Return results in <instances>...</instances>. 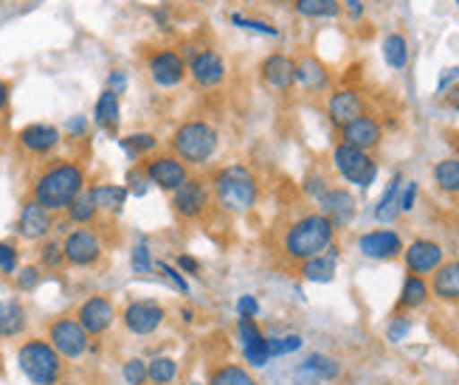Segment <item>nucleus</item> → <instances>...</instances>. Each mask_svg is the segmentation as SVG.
<instances>
[{
  "label": "nucleus",
  "mask_w": 459,
  "mask_h": 385,
  "mask_svg": "<svg viewBox=\"0 0 459 385\" xmlns=\"http://www.w3.org/2000/svg\"><path fill=\"white\" fill-rule=\"evenodd\" d=\"M88 186V169L79 158H48L31 177L29 197L51 214H65Z\"/></svg>",
  "instance_id": "1"
},
{
  "label": "nucleus",
  "mask_w": 459,
  "mask_h": 385,
  "mask_svg": "<svg viewBox=\"0 0 459 385\" xmlns=\"http://www.w3.org/2000/svg\"><path fill=\"white\" fill-rule=\"evenodd\" d=\"M296 273L302 281H307V285H330L338 273V259L325 251L322 256H313L302 261V265H296Z\"/></svg>",
  "instance_id": "33"
},
{
  "label": "nucleus",
  "mask_w": 459,
  "mask_h": 385,
  "mask_svg": "<svg viewBox=\"0 0 459 385\" xmlns=\"http://www.w3.org/2000/svg\"><path fill=\"white\" fill-rule=\"evenodd\" d=\"M17 369L29 380V385H56L68 377V363L63 360L46 335H26L17 343Z\"/></svg>",
  "instance_id": "4"
},
{
  "label": "nucleus",
  "mask_w": 459,
  "mask_h": 385,
  "mask_svg": "<svg viewBox=\"0 0 459 385\" xmlns=\"http://www.w3.org/2000/svg\"><path fill=\"white\" fill-rule=\"evenodd\" d=\"M429 301H431L429 278L406 273L403 285H401V295H397V301H394V312H406V315H411V312H417V310L429 307Z\"/></svg>",
  "instance_id": "27"
},
{
  "label": "nucleus",
  "mask_w": 459,
  "mask_h": 385,
  "mask_svg": "<svg viewBox=\"0 0 459 385\" xmlns=\"http://www.w3.org/2000/svg\"><path fill=\"white\" fill-rule=\"evenodd\" d=\"M296 85L307 93H325L330 88V71L322 59L305 54L296 59Z\"/></svg>",
  "instance_id": "30"
},
{
  "label": "nucleus",
  "mask_w": 459,
  "mask_h": 385,
  "mask_svg": "<svg viewBox=\"0 0 459 385\" xmlns=\"http://www.w3.org/2000/svg\"><path fill=\"white\" fill-rule=\"evenodd\" d=\"M325 110H327L330 124L335 130H342V127L350 124V121H355L358 116L367 113V98L358 88H338V90H333L327 96Z\"/></svg>",
  "instance_id": "20"
},
{
  "label": "nucleus",
  "mask_w": 459,
  "mask_h": 385,
  "mask_svg": "<svg viewBox=\"0 0 459 385\" xmlns=\"http://www.w3.org/2000/svg\"><path fill=\"white\" fill-rule=\"evenodd\" d=\"M411 329H414L411 315H406V312H394V315L389 318V323H386V340H389V343H403V340L411 335Z\"/></svg>",
  "instance_id": "46"
},
{
  "label": "nucleus",
  "mask_w": 459,
  "mask_h": 385,
  "mask_svg": "<svg viewBox=\"0 0 459 385\" xmlns=\"http://www.w3.org/2000/svg\"><path fill=\"white\" fill-rule=\"evenodd\" d=\"M175 268L181 270L186 278L189 276H201V270H204V265H201V259H195V256H189V253H178V259H175Z\"/></svg>",
  "instance_id": "53"
},
{
  "label": "nucleus",
  "mask_w": 459,
  "mask_h": 385,
  "mask_svg": "<svg viewBox=\"0 0 459 385\" xmlns=\"http://www.w3.org/2000/svg\"><path fill=\"white\" fill-rule=\"evenodd\" d=\"M417 192H420L417 180H403V186H401V214L414 211V206H417Z\"/></svg>",
  "instance_id": "51"
},
{
  "label": "nucleus",
  "mask_w": 459,
  "mask_h": 385,
  "mask_svg": "<svg viewBox=\"0 0 459 385\" xmlns=\"http://www.w3.org/2000/svg\"><path fill=\"white\" fill-rule=\"evenodd\" d=\"M43 335L51 346L63 355L65 363H79L85 360L91 352H99L102 343H93V338L82 329V323L76 321L74 312H59L51 315L43 327Z\"/></svg>",
  "instance_id": "6"
},
{
  "label": "nucleus",
  "mask_w": 459,
  "mask_h": 385,
  "mask_svg": "<svg viewBox=\"0 0 459 385\" xmlns=\"http://www.w3.org/2000/svg\"><path fill=\"white\" fill-rule=\"evenodd\" d=\"M181 360L172 355H150L147 360V382L150 385H178L181 382Z\"/></svg>",
  "instance_id": "34"
},
{
  "label": "nucleus",
  "mask_w": 459,
  "mask_h": 385,
  "mask_svg": "<svg viewBox=\"0 0 459 385\" xmlns=\"http://www.w3.org/2000/svg\"><path fill=\"white\" fill-rule=\"evenodd\" d=\"M259 79L273 93H290L296 88V59L288 54H271L259 65Z\"/></svg>",
  "instance_id": "23"
},
{
  "label": "nucleus",
  "mask_w": 459,
  "mask_h": 385,
  "mask_svg": "<svg viewBox=\"0 0 459 385\" xmlns=\"http://www.w3.org/2000/svg\"><path fill=\"white\" fill-rule=\"evenodd\" d=\"M43 276H46V270L39 268L37 261H31V265H20L9 281H12L14 293H34L39 285H43Z\"/></svg>",
  "instance_id": "41"
},
{
  "label": "nucleus",
  "mask_w": 459,
  "mask_h": 385,
  "mask_svg": "<svg viewBox=\"0 0 459 385\" xmlns=\"http://www.w3.org/2000/svg\"><path fill=\"white\" fill-rule=\"evenodd\" d=\"M108 88H110L113 93L122 96V93L127 90V76H125V71H113V73L108 76Z\"/></svg>",
  "instance_id": "55"
},
{
  "label": "nucleus",
  "mask_w": 459,
  "mask_h": 385,
  "mask_svg": "<svg viewBox=\"0 0 459 385\" xmlns=\"http://www.w3.org/2000/svg\"><path fill=\"white\" fill-rule=\"evenodd\" d=\"M381 51H384V59L392 71H403L409 65V39L403 34H397V31L386 34Z\"/></svg>",
  "instance_id": "39"
},
{
  "label": "nucleus",
  "mask_w": 459,
  "mask_h": 385,
  "mask_svg": "<svg viewBox=\"0 0 459 385\" xmlns=\"http://www.w3.org/2000/svg\"><path fill=\"white\" fill-rule=\"evenodd\" d=\"M234 335H237V346L243 355V363L248 369H265L271 363L268 352V332L259 327L256 318H237L234 323Z\"/></svg>",
  "instance_id": "14"
},
{
  "label": "nucleus",
  "mask_w": 459,
  "mask_h": 385,
  "mask_svg": "<svg viewBox=\"0 0 459 385\" xmlns=\"http://www.w3.org/2000/svg\"><path fill=\"white\" fill-rule=\"evenodd\" d=\"M342 363L335 357L325 355V352H313L307 355L293 372V382L296 385H318V382H333L342 377Z\"/></svg>",
  "instance_id": "22"
},
{
  "label": "nucleus",
  "mask_w": 459,
  "mask_h": 385,
  "mask_svg": "<svg viewBox=\"0 0 459 385\" xmlns=\"http://www.w3.org/2000/svg\"><path fill=\"white\" fill-rule=\"evenodd\" d=\"M454 152H456V158H459V141H454Z\"/></svg>",
  "instance_id": "63"
},
{
  "label": "nucleus",
  "mask_w": 459,
  "mask_h": 385,
  "mask_svg": "<svg viewBox=\"0 0 459 385\" xmlns=\"http://www.w3.org/2000/svg\"><path fill=\"white\" fill-rule=\"evenodd\" d=\"M9 105H12V85L6 79H0V118H9Z\"/></svg>",
  "instance_id": "54"
},
{
  "label": "nucleus",
  "mask_w": 459,
  "mask_h": 385,
  "mask_svg": "<svg viewBox=\"0 0 459 385\" xmlns=\"http://www.w3.org/2000/svg\"><path fill=\"white\" fill-rule=\"evenodd\" d=\"M29 310L20 295L0 301V340H23L29 335Z\"/></svg>",
  "instance_id": "25"
},
{
  "label": "nucleus",
  "mask_w": 459,
  "mask_h": 385,
  "mask_svg": "<svg viewBox=\"0 0 459 385\" xmlns=\"http://www.w3.org/2000/svg\"><path fill=\"white\" fill-rule=\"evenodd\" d=\"M65 268L71 270H96L105 261L108 245L96 228H71L63 236Z\"/></svg>",
  "instance_id": "9"
},
{
  "label": "nucleus",
  "mask_w": 459,
  "mask_h": 385,
  "mask_svg": "<svg viewBox=\"0 0 459 385\" xmlns=\"http://www.w3.org/2000/svg\"><path fill=\"white\" fill-rule=\"evenodd\" d=\"M296 12L302 17H338L342 4L338 0H293Z\"/></svg>",
  "instance_id": "42"
},
{
  "label": "nucleus",
  "mask_w": 459,
  "mask_h": 385,
  "mask_svg": "<svg viewBox=\"0 0 459 385\" xmlns=\"http://www.w3.org/2000/svg\"><path fill=\"white\" fill-rule=\"evenodd\" d=\"M231 26L234 29H243V31H254V34H265V37H276L279 29L265 23V20H254V17H246V14H231Z\"/></svg>",
  "instance_id": "48"
},
{
  "label": "nucleus",
  "mask_w": 459,
  "mask_h": 385,
  "mask_svg": "<svg viewBox=\"0 0 459 385\" xmlns=\"http://www.w3.org/2000/svg\"><path fill=\"white\" fill-rule=\"evenodd\" d=\"M456 6H459V0H456Z\"/></svg>",
  "instance_id": "64"
},
{
  "label": "nucleus",
  "mask_w": 459,
  "mask_h": 385,
  "mask_svg": "<svg viewBox=\"0 0 459 385\" xmlns=\"http://www.w3.org/2000/svg\"><path fill=\"white\" fill-rule=\"evenodd\" d=\"M305 346V338L299 332H285V335H268V352L273 357H288Z\"/></svg>",
  "instance_id": "43"
},
{
  "label": "nucleus",
  "mask_w": 459,
  "mask_h": 385,
  "mask_svg": "<svg viewBox=\"0 0 459 385\" xmlns=\"http://www.w3.org/2000/svg\"><path fill=\"white\" fill-rule=\"evenodd\" d=\"M456 79H459V68H448V71L440 76V85H437V93H446V90H448V85L454 88Z\"/></svg>",
  "instance_id": "57"
},
{
  "label": "nucleus",
  "mask_w": 459,
  "mask_h": 385,
  "mask_svg": "<svg viewBox=\"0 0 459 385\" xmlns=\"http://www.w3.org/2000/svg\"><path fill=\"white\" fill-rule=\"evenodd\" d=\"M342 9H347L352 20H358V17L364 14V4H361V0H344V4H342Z\"/></svg>",
  "instance_id": "58"
},
{
  "label": "nucleus",
  "mask_w": 459,
  "mask_h": 385,
  "mask_svg": "<svg viewBox=\"0 0 459 385\" xmlns=\"http://www.w3.org/2000/svg\"><path fill=\"white\" fill-rule=\"evenodd\" d=\"M14 144L29 158H54L59 144H63V133L54 124H46V121H31V124L17 130Z\"/></svg>",
  "instance_id": "15"
},
{
  "label": "nucleus",
  "mask_w": 459,
  "mask_h": 385,
  "mask_svg": "<svg viewBox=\"0 0 459 385\" xmlns=\"http://www.w3.org/2000/svg\"><path fill=\"white\" fill-rule=\"evenodd\" d=\"M118 323L133 338H155L169 323V310L155 298H130L118 307Z\"/></svg>",
  "instance_id": "7"
},
{
  "label": "nucleus",
  "mask_w": 459,
  "mask_h": 385,
  "mask_svg": "<svg viewBox=\"0 0 459 385\" xmlns=\"http://www.w3.org/2000/svg\"><path fill=\"white\" fill-rule=\"evenodd\" d=\"M88 133V121H85V116H74L71 121H68V135L71 138H82Z\"/></svg>",
  "instance_id": "56"
},
{
  "label": "nucleus",
  "mask_w": 459,
  "mask_h": 385,
  "mask_svg": "<svg viewBox=\"0 0 459 385\" xmlns=\"http://www.w3.org/2000/svg\"><path fill=\"white\" fill-rule=\"evenodd\" d=\"M186 71L192 76V82L204 90L221 88L226 82V59L217 54L214 48H201L186 59Z\"/></svg>",
  "instance_id": "19"
},
{
  "label": "nucleus",
  "mask_w": 459,
  "mask_h": 385,
  "mask_svg": "<svg viewBox=\"0 0 459 385\" xmlns=\"http://www.w3.org/2000/svg\"><path fill=\"white\" fill-rule=\"evenodd\" d=\"M214 206L226 214H248L259 202V177L248 164H226L212 177Z\"/></svg>",
  "instance_id": "3"
},
{
  "label": "nucleus",
  "mask_w": 459,
  "mask_h": 385,
  "mask_svg": "<svg viewBox=\"0 0 459 385\" xmlns=\"http://www.w3.org/2000/svg\"><path fill=\"white\" fill-rule=\"evenodd\" d=\"M181 385H206L204 380H195V377H189V380H184Z\"/></svg>",
  "instance_id": "62"
},
{
  "label": "nucleus",
  "mask_w": 459,
  "mask_h": 385,
  "mask_svg": "<svg viewBox=\"0 0 459 385\" xmlns=\"http://www.w3.org/2000/svg\"><path fill=\"white\" fill-rule=\"evenodd\" d=\"M37 265L46 273H56L65 270V253H63V239L59 236H48L46 242L37 245Z\"/></svg>",
  "instance_id": "38"
},
{
  "label": "nucleus",
  "mask_w": 459,
  "mask_h": 385,
  "mask_svg": "<svg viewBox=\"0 0 459 385\" xmlns=\"http://www.w3.org/2000/svg\"><path fill=\"white\" fill-rule=\"evenodd\" d=\"M147 73H150L152 82L158 88H164V90L178 88L189 76L184 54L175 51V48H155V51H150V56H147Z\"/></svg>",
  "instance_id": "16"
},
{
  "label": "nucleus",
  "mask_w": 459,
  "mask_h": 385,
  "mask_svg": "<svg viewBox=\"0 0 459 385\" xmlns=\"http://www.w3.org/2000/svg\"><path fill=\"white\" fill-rule=\"evenodd\" d=\"M158 144H161V141H158L155 133H130V135L118 138V147L125 150L130 164H142L144 158L155 155L158 152Z\"/></svg>",
  "instance_id": "35"
},
{
  "label": "nucleus",
  "mask_w": 459,
  "mask_h": 385,
  "mask_svg": "<svg viewBox=\"0 0 459 385\" xmlns=\"http://www.w3.org/2000/svg\"><path fill=\"white\" fill-rule=\"evenodd\" d=\"M406 242L394 228H372L358 236V251L372 261H392L403 256Z\"/></svg>",
  "instance_id": "18"
},
{
  "label": "nucleus",
  "mask_w": 459,
  "mask_h": 385,
  "mask_svg": "<svg viewBox=\"0 0 459 385\" xmlns=\"http://www.w3.org/2000/svg\"><path fill=\"white\" fill-rule=\"evenodd\" d=\"M155 273L161 276V278H164V285L172 287L178 295H189V278H186L181 270H178L175 265H169L167 259H158V261H155Z\"/></svg>",
  "instance_id": "44"
},
{
  "label": "nucleus",
  "mask_w": 459,
  "mask_h": 385,
  "mask_svg": "<svg viewBox=\"0 0 459 385\" xmlns=\"http://www.w3.org/2000/svg\"><path fill=\"white\" fill-rule=\"evenodd\" d=\"M56 385H88V382L79 380V377H65V380H59Z\"/></svg>",
  "instance_id": "61"
},
{
  "label": "nucleus",
  "mask_w": 459,
  "mask_h": 385,
  "mask_svg": "<svg viewBox=\"0 0 459 385\" xmlns=\"http://www.w3.org/2000/svg\"><path fill=\"white\" fill-rule=\"evenodd\" d=\"M401 186H403V175L394 172L392 180L386 184V189H384V194L377 197L372 217L381 222V226H389V222H394L397 217H401Z\"/></svg>",
  "instance_id": "32"
},
{
  "label": "nucleus",
  "mask_w": 459,
  "mask_h": 385,
  "mask_svg": "<svg viewBox=\"0 0 459 385\" xmlns=\"http://www.w3.org/2000/svg\"><path fill=\"white\" fill-rule=\"evenodd\" d=\"M431 180L443 194L456 197L459 194V158L451 155V158L437 160V164L431 167Z\"/></svg>",
  "instance_id": "37"
},
{
  "label": "nucleus",
  "mask_w": 459,
  "mask_h": 385,
  "mask_svg": "<svg viewBox=\"0 0 459 385\" xmlns=\"http://www.w3.org/2000/svg\"><path fill=\"white\" fill-rule=\"evenodd\" d=\"M305 194L310 197V200H316L318 202V197H322L327 189H330V184H327V177L322 175V172H310L307 177H305Z\"/></svg>",
  "instance_id": "50"
},
{
  "label": "nucleus",
  "mask_w": 459,
  "mask_h": 385,
  "mask_svg": "<svg viewBox=\"0 0 459 385\" xmlns=\"http://www.w3.org/2000/svg\"><path fill=\"white\" fill-rule=\"evenodd\" d=\"M71 312L76 315L79 323H82V329L93 338V343H102L118 323V307H116L113 295H108V293L85 295Z\"/></svg>",
  "instance_id": "11"
},
{
  "label": "nucleus",
  "mask_w": 459,
  "mask_h": 385,
  "mask_svg": "<svg viewBox=\"0 0 459 385\" xmlns=\"http://www.w3.org/2000/svg\"><path fill=\"white\" fill-rule=\"evenodd\" d=\"M20 268V245L14 239H0V276L12 278Z\"/></svg>",
  "instance_id": "45"
},
{
  "label": "nucleus",
  "mask_w": 459,
  "mask_h": 385,
  "mask_svg": "<svg viewBox=\"0 0 459 385\" xmlns=\"http://www.w3.org/2000/svg\"><path fill=\"white\" fill-rule=\"evenodd\" d=\"M99 217H102V214H99V209H96V202H93L88 189L65 209V219L71 222L74 228H93L96 222H99Z\"/></svg>",
  "instance_id": "36"
},
{
  "label": "nucleus",
  "mask_w": 459,
  "mask_h": 385,
  "mask_svg": "<svg viewBox=\"0 0 459 385\" xmlns=\"http://www.w3.org/2000/svg\"><path fill=\"white\" fill-rule=\"evenodd\" d=\"M318 211H322L335 231L350 228V222L358 214V200L347 186H330L322 197H318Z\"/></svg>",
  "instance_id": "21"
},
{
  "label": "nucleus",
  "mask_w": 459,
  "mask_h": 385,
  "mask_svg": "<svg viewBox=\"0 0 459 385\" xmlns=\"http://www.w3.org/2000/svg\"><path fill=\"white\" fill-rule=\"evenodd\" d=\"M155 256H152V245H150V239L142 236L135 242V245L130 248V270L138 276V278H150L155 276Z\"/></svg>",
  "instance_id": "40"
},
{
  "label": "nucleus",
  "mask_w": 459,
  "mask_h": 385,
  "mask_svg": "<svg viewBox=\"0 0 459 385\" xmlns=\"http://www.w3.org/2000/svg\"><path fill=\"white\" fill-rule=\"evenodd\" d=\"M443 96H446V105H448L451 110H456V113H459V85L448 88V90H446Z\"/></svg>",
  "instance_id": "59"
},
{
  "label": "nucleus",
  "mask_w": 459,
  "mask_h": 385,
  "mask_svg": "<svg viewBox=\"0 0 459 385\" xmlns=\"http://www.w3.org/2000/svg\"><path fill=\"white\" fill-rule=\"evenodd\" d=\"M333 169L338 172V177L344 184L355 186V189H369L377 180V160L372 152L350 147L344 141H338L333 147Z\"/></svg>",
  "instance_id": "10"
},
{
  "label": "nucleus",
  "mask_w": 459,
  "mask_h": 385,
  "mask_svg": "<svg viewBox=\"0 0 459 385\" xmlns=\"http://www.w3.org/2000/svg\"><path fill=\"white\" fill-rule=\"evenodd\" d=\"M138 167L144 169L147 180L155 189H161L167 194H172L175 189H181L189 180V175H192V169L184 164L181 158H175L172 152H155V155L144 158Z\"/></svg>",
  "instance_id": "12"
},
{
  "label": "nucleus",
  "mask_w": 459,
  "mask_h": 385,
  "mask_svg": "<svg viewBox=\"0 0 459 385\" xmlns=\"http://www.w3.org/2000/svg\"><path fill=\"white\" fill-rule=\"evenodd\" d=\"M93 121H96V127H102L105 133H116L118 124H122V96L113 93L110 88L99 93L93 105Z\"/></svg>",
  "instance_id": "31"
},
{
  "label": "nucleus",
  "mask_w": 459,
  "mask_h": 385,
  "mask_svg": "<svg viewBox=\"0 0 459 385\" xmlns=\"http://www.w3.org/2000/svg\"><path fill=\"white\" fill-rule=\"evenodd\" d=\"M169 197H172V214L181 222H189V226L204 222L214 211L212 184L204 175H189L186 184L181 189H175Z\"/></svg>",
  "instance_id": "8"
},
{
  "label": "nucleus",
  "mask_w": 459,
  "mask_h": 385,
  "mask_svg": "<svg viewBox=\"0 0 459 385\" xmlns=\"http://www.w3.org/2000/svg\"><path fill=\"white\" fill-rule=\"evenodd\" d=\"M54 228H56V214L43 209L31 197H26L23 202H20V211H17V219H14L17 239L31 242V245H39V242H46L48 236H54Z\"/></svg>",
  "instance_id": "13"
},
{
  "label": "nucleus",
  "mask_w": 459,
  "mask_h": 385,
  "mask_svg": "<svg viewBox=\"0 0 459 385\" xmlns=\"http://www.w3.org/2000/svg\"><path fill=\"white\" fill-rule=\"evenodd\" d=\"M125 186H127V192H130V197H144L147 192H150V180H147V175H144V169L138 167V164H133L130 167V172H127V177H125Z\"/></svg>",
  "instance_id": "49"
},
{
  "label": "nucleus",
  "mask_w": 459,
  "mask_h": 385,
  "mask_svg": "<svg viewBox=\"0 0 459 385\" xmlns=\"http://www.w3.org/2000/svg\"><path fill=\"white\" fill-rule=\"evenodd\" d=\"M335 234L338 231L322 211H305L285 226L282 239H279V253L288 265L296 268L313 256H322L335 242Z\"/></svg>",
  "instance_id": "2"
},
{
  "label": "nucleus",
  "mask_w": 459,
  "mask_h": 385,
  "mask_svg": "<svg viewBox=\"0 0 459 385\" xmlns=\"http://www.w3.org/2000/svg\"><path fill=\"white\" fill-rule=\"evenodd\" d=\"M88 192L96 202L99 214H105V217H118L130 200V192L125 184H108V180H102V184H91Z\"/></svg>",
  "instance_id": "28"
},
{
  "label": "nucleus",
  "mask_w": 459,
  "mask_h": 385,
  "mask_svg": "<svg viewBox=\"0 0 459 385\" xmlns=\"http://www.w3.org/2000/svg\"><path fill=\"white\" fill-rule=\"evenodd\" d=\"M342 133V141L350 147H358V150H377L381 147V141H384V124L377 121L375 116L364 113V116H358L355 121H350L347 127L338 130Z\"/></svg>",
  "instance_id": "24"
},
{
  "label": "nucleus",
  "mask_w": 459,
  "mask_h": 385,
  "mask_svg": "<svg viewBox=\"0 0 459 385\" xmlns=\"http://www.w3.org/2000/svg\"><path fill=\"white\" fill-rule=\"evenodd\" d=\"M122 380H125V385H150L147 382V360L144 357H127L122 363Z\"/></svg>",
  "instance_id": "47"
},
{
  "label": "nucleus",
  "mask_w": 459,
  "mask_h": 385,
  "mask_svg": "<svg viewBox=\"0 0 459 385\" xmlns=\"http://www.w3.org/2000/svg\"><path fill=\"white\" fill-rule=\"evenodd\" d=\"M259 312H263V307H259L256 295L246 293L237 298V318H259Z\"/></svg>",
  "instance_id": "52"
},
{
  "label": "nucleus",
  "mask_w": 459,
  "mask_h": 385,
  "mask_svg": "<svg viewBox=\"0 0 459 385\" xmlns=\"http://www.w3.org/2000/svg\"><path fill=\"white\" fill-rule=\"evenodd\" d=\"M204 382L206 385H259L254 372L239 360H214Z\"/></svg>",
  "instance_id": "29"
},
{
  "label": "nucleus",
  "mask_w": 459,
  "mask_h": 385,
  "mask_svg": "<svg viewBox=\"0 0 459 385\" xmlns=\"http://www.w3.org/2000/svg\"><path fill=\"white\" fill-rule=\"evenodd\" d=\"M181 321L186 323V327H192V323H195V310L192 307H184L181 310Z\"/></svg>",
  "instance_id": "60"
},
{
  "label": "nucleus",
  "mask_w": 459,
  "mask_h": 385,
  "mask_svg": "<svg viewBox=\"0 0 459 385\" xmlns=\"http://www.w3.org/2000/svg\"><path fill=\"white\" fill-rule=\"evenodd\" d=\"M431 298L440 304H459V259H446L440 268L429 276Z\"/></svg>",
  "instance_id": "26"
},
{
  "label": "nucleus",
  "mask_w": 459,
  "mask_h": 385,
  "mask_svg": "<svg viewBox=\"0 0 459 385\" xmlns=\"http://www.w3.org/2000/svg\"><path fill=\"white\" fill-rule=\"evenodd\" d=\"M221 150V130L206 118H186L181 121L169 138V152L181 158L189 169H201Z\"/></svg>",
  "instance_id": "5"
},
{
  "label": "nucleus",
  "mask_w": 459,
  "mask_h": 385,
  "mask_svg": "<svg viewBox=\"0 0 459 385\" xmlns=\"http://www.w3.org/2000/svg\"><path fill=\"white\" fill-rule=\"evenodd\" d=\"M401 259H403V265H406V273L429 278L446 261V248L437 239L417 236V239H411L409 245L403 248Z\"/></svg>",
  "instance_id": "17"
}]
</instances>
